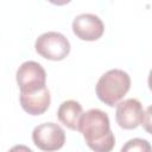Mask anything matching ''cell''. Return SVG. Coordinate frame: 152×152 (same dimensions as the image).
Wrapping results in <instances>:
<instances>
[{
	"label": "cell",
	"mask_w": 152,
	"mask_h": 152,
	"mask_svg": "<svg viewBox=\"0 0 152 152\" xmlns=\"http://www.w3.org/2000/svg\"><path fill=\"white\" fill-rule=\"evenodd\" d=\"M49 2L53 4V5H57V6H63V5H66L69 4L71 0H48Z\"/></svg>",
	"instance_id": "7c38bea8"
},
{
	"label": "cell",
	"mask_w": 152,
	"mask_h": 152,
	"mask_svg": "<svg viewBox=\"0 0 152 152\" xmlns=\"http://www.w3.org/2000/svg\"><path fill=\"white\" fill-rule=\"evenodd\" d=\"M78 131L88 147L95 152H109L114 148L115 138L110 129V122L107 113L93 108L82 114Z\"/></svg>",
	"instance_id": "6da1fadb"
},
{
	"label": "cell",
	"mask_w": 152,
	"mask_h": 152,
	"mask_svg": "<svg viewBox=\"0 0 152 152\" xmlns=\"http://www.w3.org/2000/svg\"><path fill=\"white\" fill-rule=\"evenodd\" d=\"M121 151L126 152V151H152L151 145L148 144L147 140L145 139H140V138H134L131 139L126 142L125 146H122Z\"/></svg>",
	"instance_id": "30bf717a"
},
{
	"label": "cell",
	"mask_w": 152,
	"mask_h": 152,
	"mask_svg": "<svg viewBox=\"0 0 152 152\" xmlns=\"http://www.w3.org/2000/svg\"><path fill=\"white\" fill-rule=\"evenodd\" d=\"M19 101L21 108L30 115L44 114L51 103V95L46 87L34 93H20Z\"/></svg>",
	"instance_id": "ba28073f"
},
{
	"label": "cell",
	"mask_w": 152,
	"mask_h": 152,
	"mask_svg": "<svg viewBox=\"0 0 152 152\" xmlns=\"http://www.w3.org/2000/svg\"><path fill=\"white\" fill-rule=\"evenodd\" d=\"M82 114V106L75 100H66L62 102L57 110L58 120L71 131H78V124Z\"/></svg>",
	"instance_id": "9c48e42d"
},
{
	"label": "cell",
	"mask_w": 152,
	"mask_h": 152,
	"mask_svg": "<svg viewBox=\"0 0 152 152\" xmlns=\"http://www.w3.org/2000/svg\"><path fill=\"white\" fill-rule=\"evenodd\" d=\"M147 83H148V88H150V90L152 91V69L150 70V74H148V78H147Z\"/></svg>",
	"instance_id": "4fadbf2b"
},
{
	"label": "cell",
	"mask_w": 152,
	"mask_h": 152,
	"mask_svg": "<svg viewBox=\"0 0 152 152\" xmlns=\"http://www.w3.org/2000/svg\"><path fill=\"white\" fill-rule=\"evenodd\" d=\"M32 140L42 151H57L62 148L65 142V132L55 122H45L34 127Z\"/></svg>",
	"instance_id": "5b68a950"
},
{
	"label": "cell",
	"mask_w": 152,
	"mask_h": 152,
	"mask_svg": "<svg viewBox=\"0 0 152 152\" xmlns=\"http://www.w3.org/2000/svg\"><path fill=\"white\" fill-rule=\"evenodd\" d=\"M129 88V75L124 70L112 69L99 78L96 84V95L101 102L109 107H114L128 93Z\"/></svg>",
	"instance_id": "7a4b0ae2"
},
{
	"label": "cell",
	"mask_w": 152,
	"mask_h": 152,
	"mask_svg": "<svg viewBox=\"0 0 152 152\" xmlns=\"http://www.w3.org/2000/svg\"><path fill=\"white\" fill-rule=\"evenodd\" d=\"M15 78L20 93H34L46 87V72L44 68L34 61L24 62L18 68Z\"/></svg>",
	"instance_id": "277c9868"
},
{
	"label": "cell",
	"mask_w": 152,
	"mask_h": 152,
	"mask_svg": "<svg viewBox=\"0 0 152 152\" xmlns=\"http://www.w3.org/2000/svg\"><path fill=\"white\" fill-rule=\"evenodd\" d=\"M144 108L139 100L127 99L116 104L115 119L124 129H134L141 125L144 119Z\"/></svg>",
	"instance_id": "8992f818"
},
{
	"label": "cell",
	"mask_w": 152,
	"mask_h": 152,
	"mask_svg": "<svg viewBox=\"0 0 152 152\" xmlns=\"http://www.w3.org/2000/svg\"><path fill=\"white\" fill-rule=\"evenodd\" d=\"M72 32L81 40L94 42L102 37L104 32V25L97 15L91 13H83L74 19Z\"/></svg>",
	"instance_id": "52a82bcc"
},
{
	"label": "cell",
	"mask_w": 152,
	"mask_h": 152,
	"mask_svg": "<svg viewBox=\"0 0 152 152\" xmlns=\"http://www.w3.org/2000/svg\"><path fill=\"white\" fill-rule=\"evenodd\" d=\"M144 129L152 134V104L147 107V109L145 110L144 113V119H142V122H141Z\"/></svg>",
	"instance_id": "8fae6325"
},
{
	"label": "cell",
	"mask_w": 152,
	"mask_h": 152,
	"mask_svg": "<svg viewBox=\"0 0 152 152\" xmlns=\"http://www.w3.org/2000/svg\"><path fill=\"white\" fill-rule=\"evenodd\" d=\"M34 49L43 58L49 61H62L70 52V43L64 34L50 31L40 34L36 39Z\"/></svg>",
	"instance_id": "3957f363"
}]
</instances>
